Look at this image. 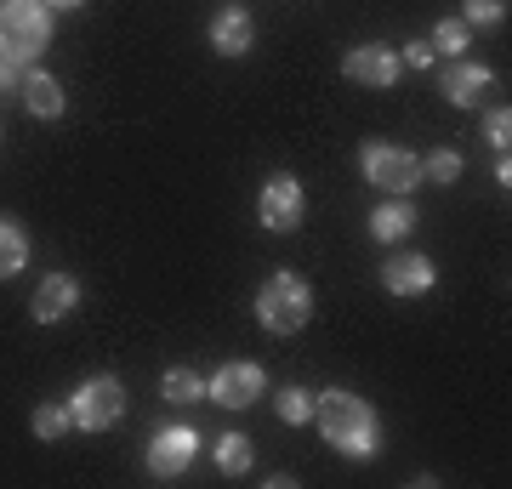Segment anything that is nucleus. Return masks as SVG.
Here are the masks:
<instances>
[{"instance_id":"obj_1","label":"nucleus","mask_w":512,"mask_h":489,"mask_svg":"<svg viewBox=\"0 0 512 489\" xmlns=\"http://www.w3.org/2000/svg\"><path fill=\"white\" fill-rule=\"evenodd\" d=\"M313 421H319V438L348 461H376V450H382V416L348 387L313 393Z\"/></svg>"},{"instance_id":"obj_2","label":"nucleus","mask_w":512,"mask_h":489,"mask_svg":"<svg viewBox=\"0 0 512 489\" xmlns=\"http://www.w3.org/2000/svg\"><path fill=\"white\" fill-rule=\"evenodd\" d=\"M313 319V285L302 279V273L279 268L262 279V290H256V325L268 330V336H296V330Z\"/></svg>"},{"instance_id":"obj_3","label":"nucleus","mask_w":512,"mask_h":489,"mask_svg":"<svg viewBox=\"0 0 512 489\" xmlns=\"http://www.w3.org/2000/svg\"><path fill=\"white\" fill-rule=\"evenodd\" d=\"M52 6L46 0H0V52L23 63V69H35L46 46H52Z\"/></svg>"},{"instance_id":"obj_4","label":"nucleus","mask_w":512,"mask_h":489,"mask_svg":"<svg viewBox=\"0 0 512 489\" xmlns=\"http://www.w3.org/2000/svg\"><path fill=\"white\" fill-rule=\"evenodd\" d=\"M126 416V381L120 376H86L69 393V421L74 433H109Z\"/></svg>"},{"instance_id":"obj_5","label":"nucleus","mask_w":512,"mask_h":489,"mask_svg":"<svg viewBox=\"0 0 512 489\" xmlns=\"http://www.w3.org/2000/svg\"><path fill=\"white\" fill-rule=\"evenodd\" d=\"M302 217H308V194H302V182L291 171H274V177L256 188V222L268 234H296Z\"/></svg>"},{"instance_id":"obj_6","label":"nucleus","mask_w":512,"mask_h":489,"mask_svg":"<svg viewBox=\"0 0 512 489\" xmlns=\"http://www.w3.org/2000/svg\"><path fill=\"white\" fill-rule=\"evenodd\" d=\"M359 171H365L370 188L404 194V200H410V188L421 182V160L410 154V148H399V143H370L365 154H359Z\"/></svg>"},{"instance_id":"obj_7","label":"nucleus","mask_w":512,"mask_h":489,"mask_svg":"<svg viewBox=\"0 0 512 489\" xmlns=\"http://www.w3.org/2000/svg\"><path fill=\"white\" fill-rule=\"evenodd\" d=\"M262 393H268V376H262L256 359H228L205 376V399L222 404V410H251Z\"/></svg>"},{"instance_id":"obj_8","label":"nucleus","mask_w":512,"mask_h":489,"mask_svg":"<svg viewBox=\"0 0 512 489\" xmlns=\"http://www.w3.org/2000/svg\"><path fill=\"white\" fill-rule=\"evenodd\" d=\"M194 455H200V433L188 427V421H160L154 438H148V472L171 484V478H183L194 467Z\"/></svg>"},{"instance_id":"obj_9","label":"nucleus","mask_w":512,"mask_h":489,"mask_svg":"<svg viewBox=\"0 0 512 489\" xmlns=\"http://www.w3.org/2000/svg\"><path fill=\"white\" fill-rule=\"evenodd\" d=\"M342 74H348L353 86L387 91V86H399L404 63H399V52H393V46H382V40H365V46H348V57H342Z\"/></svg>"},{"instance_id":"obj_10","label":"nucleus","mask_w":512,"mask_h":489,"mask_svg":"<svg viewBox=\"0 0 512 489\" xmlns=\"http://www.w3.org/2000/svg\"><path fill=\"white\" fill-rule=\"evenodd\" d=\"M376 279H382L387 296H427L439 285V268H433V256H421V251H393L376 268Z\"/></svg>"},{"instance_id":"obj_11","label":"nucleus","mask_w":512,"mask_h":489,"mask_svg":"<svg viewBox=\"0 0 512 489\" xmlns=\"http://www.w3.org/2000/svg\"><path fill=\"white\" fill-rule=\"evenodd\" d=\"M439 91L456 103V109H478V103L495 91V74H490V63H478V57H450L444 74H439Z\"/></svg>"},{"instance_id":"obj_12","label":"nucleus","mask_w":512,"mask_h":489,"mask_svg":"<svg viewBox=\"0 0 512 489\" xmlns=\"http://www.w3.org/2000/svg\"><path fill=\"white\" fill-rule=\"evenodd\" d=\"M74 308H80V279L63 273V268L46 273V279L35 285V296H29V313H35L40 325H63Z\"/></svg>"},{"instance_id":"obj_13","label":"nucleus","mask_w":512,"mask_h":489,"mask_svg":"<svg viewBox=\"0 0 512 489\" xmlns=\"http://www.w3.org/2000/svg\"><path fill=\"white\" fill-rule=\"evenodd\" d=\"M18 97H23V109L35 114V120H63V109H69L63 80H57V74H46V69H23Z\"/></svg>"},{"instance_id":"obj_14","label":"nucleus","mask_w":512,"mask_h":489,"mask_svg":"<svg viewBox=\"0 0 512 489\" xmlns=\"http://www.w3.org/2000/svg\"><path fill=\"white\" fill-rule=\"evenodd\" d=\"M410 234H416V205L404 200V194H387V200L370 211V239H376V245H404Z\"/></svg>"},{"instance_id":"obj_15","label":"nucleus","mask_w":512,"mask_h":489,"mask_svg":"<svg viewBox=\"0 0 512 489\" xmlns=\"http://www.w3.org/2000/svg\"><path fill=\"white\" fill-rule=\"evenodd\" d=\"M211 46H217L222 57H245L256 46V23L245 6H222L217 18H211Z\"/></svg>"},{"instance_id":"obj_16","label":"nucleus","mask_w":512,"mask_h":489,"mask_svg":"<svg viewBox=\"0 0 512 489\" xmlns=\"http://www.w3.org/2000/svg\"><path fill=\"white\" fill-rule=\"evenodd\" d=\"M29 256H35V245L23 234V222L0 217V279H18V273L29 268Z\"/></svg>"},{"instance_id":"obj_17","label":"nucleus","mask_w":512,"mask_h":489,"mask_svg":"<svg viewBox=\"0 0 512 489\" xmlns=\"http://www.w3.org/2000/svg\"><path fill=\"white\" fill-rule=\"evenodd\" d=\"M160 399L165 404H194V399H205V376L200 370H188V364H171V370H165L160 376Z\"/></svg>"},{"instance_id":"obj_18","label":"nucleus","mask_w":512,"mask_h":489,"mask_svg":"<svg viewBox=\"0 0 512 489\" xmlns=\"http://www.w3.org/2000/svg\"><path fill=\"white\" fill-rule=\"evenodd\" d=\"M251 461H256V444L245 433H222L217 438V467H222V478H245L251 472Z\"/></svg>"},{"instance_id":"obj_19","label":"nucleus","mask_w":512,"mask_h":489,"mask_svg":"<svg viewBox=\"0 0 512 489\" xmlns=\"http://www.w3.org/2000/svg\"><path fill=\"white\" fill-rule=\"evenodd\" d=\"M274 410H279L285 427H308V421H313V393L302 387V381H291V387H279V393H274Z\"/></svg>"},{"instance_id":"obj_20","label":"nucleus","mask_w":512,"mask_h":489,"mask_svg":"<svg viewBox=\"0 0 512 489\" xmlns=\"http://www.w3.org/2000/svg\"><path fill=\"white\" fill-rule=\"evenodd\" d=\"M427 40H433V52H439V57H467V46H473V29H467L461 18H439Z\"/></svg>"},{"instance_id":"obj_21","label":"nucleus","mask_w":512,"mask_h":489,"mask_svg":"<svg viewBox=\"0 0 512 489\" xmlns=\"http://www.w3.org/2000/svg\"><path fill=\"white\" fill-rule=\"evenodd\" d=\"M29 433H35L40 444H52V438L74 433V421H69V404H35V416H29Z\"/></svg>"},{"instance_id":"obj_22","label":"nucleus","mask_w":512,"mask_h":489,"mask_svg":"<svg viewBox=\"0 0 512 489\" xmlns=\"http://www.w3.org/2000/svg\"><path fill=\"white\" fill-rule=\"evenodd\" d=\"M456 177H461V154H456V148H433V154L421 160V182H439V188H450Z\"/></svg>"},{"instance_id":"obj_23","label":"nucleus","mask_w":512,"mask_h":489,"mask_svg":"<svg viewBox=\"0 0 512 489\" xmlns=\"http://www.w3.org/2000/svg\"><path fill=\"white\" fill-rule=\"evenodd\" d=\"M461 23L467 29H501L507 23V0H461Z\"/></svg>"},{"instance_id":"obj_24","label":"nucleus","mask_w":512,"mask_h":489,"mask_svg":"<svg viewBox=\"0 0 512 489\" xmlns=\"http://www.w3.org/2000/svg\"><path fill=\"white\" fill-rule=\"evenodd\" d=\"M484 143L495 148V154H507L512 143V109L501 103V109H484Z\"/></svg>"},{"instance_id":"obj_25","label":"nucleus","mask_w":512,"mask_h":489,"mask_svg":"<svg viewBox=\"0 0 512 489\" xmlns=\"http://www.w3.org/2000/svg\"><path fill=\"white\" fill-rule=\"evenodd\" d=\"M399 63H410V69H433L439 52H433V40H410V46L399 52Z\"/></svg>"},{"instance_id":"obj_26","label":"nucleus","mask_w":512,"mask_h":489,"mask_svg":"<svg viewBox=\"0 0 512 489\" xmlns=\"http://www.w3.org/2000/svg\"><path fill=\"white\" fill-rule=\"evenodd\" d=\"M23 86V63H12V57L0 52V97H6V91H18Z\"/></svg>"},{"instance_id":"obj_27","label":"nucleus","mask_w":512,"mask_h":489,"mask_svg":"<svg viewBox=\"0 0 512 489\" xmlns=\"http://www.w3.org/2000/svg\"><path fill=\"white\" fill-rule=\"evenodd\" d=\"M52 12H74V6H86V0H46Z\"/></svg>"},{"instance_id":"obj_28","label":"nucleus","mask_w":512,"mask_h":489,"mask_svg":"<svg viewBox=\"0 0 512 489\" xmlns=\"http://www.w3.org/2000/svg\"><path fill=\"white\" fill-rule=\"evenodd\" d=\"M0 143H6V126H0Z\"/></svg>"}]
</instances>
